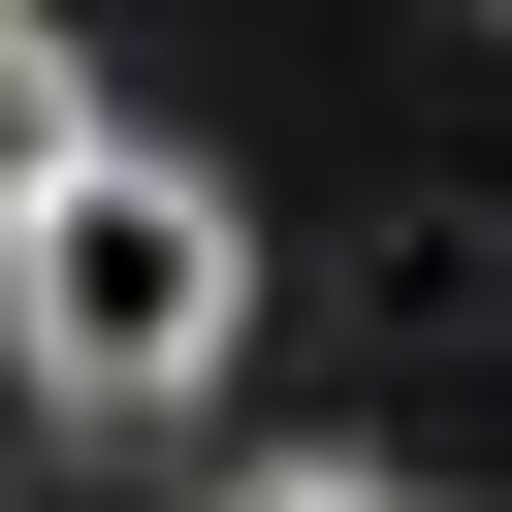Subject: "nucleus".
Masks as SVG:
<instances>
[{
	"instance_id": "obj_1",
	"label": "nucleus",
	"mask_w": 512,
	"mask_h": 512,
	"mask_svg": "<svg viewBox=\"0 0 512 512\" xmlns=\"http://www.w3.org/2000/svg\"><path fill=\"white\" fill-rule=\"evenodd\" d=\"M224 352H256V224H224V160L64 128V160L0 192V384H32V416H192Z\"/></svg>"
},
{
	"instance_id": "obj_2",
	"label": "nucleus",
	"mask_w": 512,
	"mask_h": 512,
	"mask_svg": "<svg viewBox=\"0 0 512 512\" xmlns=\"http://www.w3.org/2000/svg\"><path fill=\"white\" fill-rule=\"evenodd\" d=\"M64 128H96V64H64V32H32V0H0V192H32V160H64Z\"/></svg>"
},
{
	"instance_id": "obj_3",
	"label": "nucleus",
	"mask_w": 512,
	"mask_h": 512,
	"mask_svg": "<svg viewBox=\"0 0 512 512\" xmlns=\"http://www.w3.org/2000/svg\"><path fill=\"white\" fill-rule=\"evenodd\" d=\"M224 512H384V480H352V448H256V480H224Z\"/></svg>"
},
{
	"instance_id": "obj_4",
	"label": "nucleus",
	"mask_w": 512,
	"mask_h": 512,
	"mask_svg": "<svg viewBox=\"0 0 512 512\" xmlns=\"http://www.w3.org/2000/svg\"><path fill=\"white\" fill-rule=\"evenodd\" d=\"M480 32H512V0H480Z\"/></svg>"
}]
</instances>
